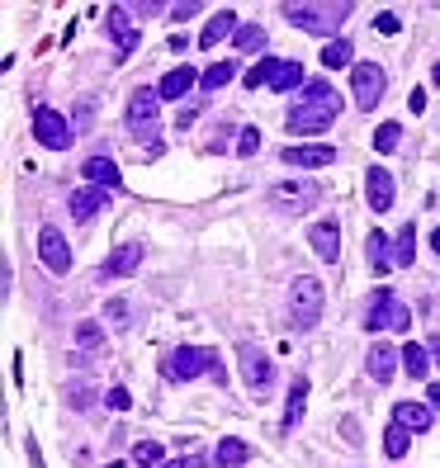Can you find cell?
Segmentation results:
<instances>
[{"label": "cell", "mask_w": 440, "mask_h": 468, "mask_svg": "<svg viewBox=\"0 0 440 468\" xmlns=\"http://www.w3.org/2000/svg\"><path fill=\"white\" fill-rule=\"evenodd\" d=\"M337 114H341V95L327 81H303L299 100L289 110V133H322L327 123H337Z\"/></svg>", "instance_id": "6da1fadb"}, {"label": "cell", "mask_w": 440, "mask_h": 468, "mask_svg": "<svg viewBox=\"0 0 440 468\" xmlns=\"http://www.w3.org/2000/svg\"><path fill=\"white\" fill-rule=\"evenodd\" d=\"M350 10V0H284V19L303 33H337Z\"/></svg>", "instance_id": "7a4b0ae2"}, {"label": "cell", "mask_w": 440, "mask_h": 468, "mask_svg": "<svg viewBox=\"0 0 440 468\" xmlns=\"http://www.w3.org/2000/svg\"><path fill=\"white\" fill-rule=\"evenodd\" d=\"M360 327H365V331H384V327L407 331V327H412V312H407V303H397L393 289H374L369 303H365V312H360Z\"/></svg>", "instance_id": "3957f363"}, {"label": "cell", "mask_w": 440, "mask_h": 468, "mask_svg": "<svg viewBox=\"0 0 440 468\" xmlns=\"http://www.w3.org/2000/svg\"><path fill=\"white\" fill-rule=\"evenodd\" d=\"M318 317H322V280L299 274L289 284V322L299 331H308V327H318Z\"/></svg>", "instance_id": "277c9868"}, {"label": "cell", "mask_w": 440, "mask_h": 468, "mask_svg": "<svg viewBox=\"0 0 440 468\" xmlns=\"http://www.w3.org/2000/svg\"><path fill=\"white\" fill-rule=\"evenodd\" d=\"M129 133L142 138L157 152V133H161V95L157 91H133V100H129Z\"/></svg>", "instance_id": "5b68a950"}, {"label": "cell", "mask_w": 440, "mask_h": 468, "mask_svg": "<svg viewBox=\"0 0 440 468\" xmlns=\"http://www.w3.org/2000/svg\"><path fill=\"white\" fill-rule=\"evenodd\" d=\"M33 138H38V147H48V152H67L76 128H72L67 114H57L53 104H38L33 110Z\"/></svg>", "instance_id": "8992f818"}, {"label": "cell", "mask_w": 440, "mask_h": 468, "mask_svg": "<svg viewBox=\"0 0 440 468\" xmlns=\"http://www.w3.org/2000/svg\"><path fill=\"white\" fill-rule=\"evenodd\" d=\"M270 204L293 218V213H308L312 204H322V189H318V180H284L270 189Z\"/></svg>", "instance_id": "52a82bcc"}, {"label": "cell", "mask_w": 440, "mask_h": 468, "mask_svg": "<svg viewBox=\"0 0 440 468\" xmlns=\"http://www.w3.org/2000/svg\"><path fill=\"white\" fill-rule=\"evenodd\" d=\"M204 369H214V355L199 350V346H180V350H171V355L161 359V374L171 378V383H190Z\"/></svg>", "instance_id": "ba28073f"}, {"label": "cell", "mask_w": 440, "mask_h": 468, "mask_svg": "<svg viewBox=\"0 0 440 468\" xmlns=\"http://www.w3.org/2000/svg\"><path fill=\"white\" fill-rule=\"evenodd\" d=\"M384 85H388V76H384V67H374V62H355L350 67V91H355L360 114H369L374 104L384 100Z\"/></svg>", "instance_id": "9c48e42d"}, {"label": "cell", "mask_w": 440, "mask_h": 468, "mask_svg": "<svg viewBox=\"0 0 440 468\" xmlns=\"http://www.w3.org/2000/svg\"><path fill=\"white\" fill-rule=\"evenodd\" d=\"M237 369H242L246 393H265L270 383H275V369H270V355H265V350H256V346H242V350H237Z\"/></svg>", "instance_id": "30bf717a"}, {"label": "cell", "mask_w": 440, "mask_h": 468, "mask_svg": "<svg viewBox=\"0 0 440 468\" xmlns=\"http://www.w3.org/2000/svg\"><path fill=\"white\" fill-rule=\"evenodd\" d=\"M38 261H43L48 274H67L72 270V246H67V237H62L57 227L38 232Z\"/></svg>", "instance_id": "8fae6325"}, {"label": "cell", "mask_w": 440, "mask_h": 468, "mask_svg": "<svg viewBox=\"0 0 440 468\" xmlns=\"http://www.w3.org/2000/svg\"><path fill=\"white\" fill-rule=\"evenodd\" d=\"M142 265V246L138 242H119L110 251V261L100 265V280H123V274H133Z\"/></svg>", "instance_id": "7c38bea8"}, {"label": "cell", "mask_w": 440, "mask_h": 468, "mask_svg": "<svg viewBox=\"0 0 440 468\" xmlns=\"http://www.w3.org/2000/svg\"><path fill=\"white\" fill-rule=\"evenodd\" d=\"M104 24H110V38L119 43L123 53L138 48V24H133V10L129 5H110V10H104Z\"/></svg>", "instance_id": "4fadbf2b"}, {"label": "cell", "mask_w": 440, "mask_h": 468, "mask_svg": "<svg viewBox=\"0 0 440 468\" xmlns=\"http://www.w3.org/2000/svg\"><path fill=\"white\" fill-rule=\"evenodd\" d=\"M365 189H369V208L374 213L393 208V176H388V166H369L365 170Z\"/></svg>", "instance_id": "5bb4252c"}, {"label": "cell", "mask_w": 440, "mask_h": 468, "mask_svg": "<svg viewBox=\"0 0 440 468\" xmlns=\"http://www.w3.org/2000/svg\"><path fill=\"white\" fill-rule=\"evenodd\" d=\"M67 204H72V218H76V223H91L95 213H104V204H110V189L86 185V189H76V195H72Z\"/></svg>", "instance_id": "9a60e30c"}, {"label": "cell", "mask_w": 440, "mask_h": 468, "mask_svg": "<svg viewBox=\"0 0 440 468\" xmlns=\"http://www.w3.org/2000/svg\"><path fill=\"white\" fill-rule=\"evenodd\" d=\"M284 166H303V170H318V166H331L337 152H331L327 142H312V147H284Z\"/></svg>", "instance_id": "2e32d148"}, {"label": "cell", "mask_w": 440, "mask_h": 468, "mask_svg": "<svg viewBox=\"0 0 440 468\" xmlns=\"http://www.w3.org/2000/svg\"><path fill=\"white\" fill-rule=\"evenodd\" d=\"M237 29H242V24H237V10H218L214 19H208V29L199 33V48H204V53H208V48H218V43H223V38H233Z\"/></svg>", "instance_id": "e0dca14e"}, {"label": "cell", "mask_w": 440, "mask_h": 468, "mask_svg": "<svg viewBox=\"0 0 440 468\" xmlns=\"http://www.w3.org/2000/svg\"><path fill=\"white\" fill-rule=\"evenodd\" d=\"M435 412L422 407V402H397L393 407V425H403V431H431Z\"/></svg>", "instance_id": "ac0fdd59"}, {"label": "cell", "mask_w": 440, "mask_h": 468, "mask_svg": "<svg viewBox=\"0 0 440 468\" xmlns=\"http://www.w3.org/2000/svg\"><path fill=\"white\" fill-rule=\"evenodd\" d=\"M365 369H369V378H374V383H388V378H393V369H397V350H393V346H384V340H379V346H369Z\"/></svg>", "instance_id": "d6986e66"}, {"label": "cell", "mask_w": 440, "mask_h": 468, "mask_svg": "<svg viewBox=\"0 0 440 468\" xmlns=\"http://www.w3.org/2000/svg\"><path fill=\"white\" fill-rule=\"evenodd\" d=\"M308 242H312V251H318L327 265L341 255V232H337V223H318V227L308 232Z\"/></svg>", "instance_id": "ffe728a7"}, {"label": "cell", "mask_w": 440, "mask_h": 468, "mask_svg": "<svg viewBox=\"0 0 440 468\" xmlns=\"http://www.w3.org/2000/svg\"><path fill=\"white\" fill-rule=\"evenodd\" d=\"M195 81H199V76H195V67H176V72H166V76H161L157 95H161V100H185Z\"/></svg>", "instance_id": "44dd1931"}, {"label": "cell", "mask_w": 440, "mask_h": 468, "mask_svg": "<svg viewBox=\"0 0 440 468\" xmlns=\"http://www.w3.org/2000/svg\"><path fill=\"white\" fill-rule=\"evenodd\" d=\"M86 185H100V189H119V166L110 157H86Z\"/></svg>", "instance_id": "7402d4cb"}, {"label": "cell", "mask_w": 440, "mask_h": 468, "mask_svg": "<svg viewBox=\"0 0 440 468\" xmlns=\"http://www.w3.org/2000/svg\"><path fill=\"white\" fill-rule=\"evenodd\" d=\"M303 412H308V378H293V388H289V407H284L280 431H293V425L303 421Z\"/></svg>", "instance_id": "603a6c76"}, {"label": "cell", "mask_w": 440, "mask_h": 468, "mask_svg": "<svg viewBox=\"0 0 440 468\" xmlns=\"http://www.w3.org/2000/svg\"><path fill=\"white\" fill-rule=\"evenodd\" d=\"M246 459H251V444H246V440H237V435L218 440V450H214V463H218V468H237V463H246Z\"/></svg>", "instance_id": "cb8c5ba5"}, {"label": "cell", "mask_w": 440, "mask_h": 468, "mask_svg": "<svg viewBox=\"0 0 440 468\" xmlns=\"http://www.w3.org/2000/svg\"><path fill=\"white\" fill-rule=\"evenodd\" d=\"M280 67H284L280 57H261L256 67L246 72V91H261V85H270V81H275V72H280Z\"/></svg>", "instance_id": "d4e9b609"}, {"label": "cell", "mask_w": 440, "mask_h": 468, "mask_svg": "<svg viewBox=\"0 0 440 468\" xmlns=\"http://www.w3.org/2000/svg\"><path fill=\"white\" fill-rule=\"evenodd\" d=\"M403 369H407L412 378H426V369H431V350H426V346H412V340H407V346H403Z\"/></svg>", "instance_id": "484cf974"}, {"label": "cell", "mask_w": 440, "mask_h": 468, "mask_svg": "<svg viewBox=\"0 0 440 468\" xmlns=\"http://www.w3.org/2000/svg\"><path fill=\"white\" fill-rule=\"evenodd\" d=\"M369 261H374V274H388L393 270V251H388L384 232H369Z\"/></svg>", "instance_id": "4316f807"}, {"label": "cell", "mask_w": 440, "mask_h": 468, "mask_svg": "<svg viewBox=\"0 0 440 468\" xmlns=\"http://www.w3.org/2000/svg\"><path fill=\"white\" fill-rule=\"evenodd\" d=\"M233 43H237V53H261V48H265V29H261V24H242V29L233 33Z\"/></svg>", "instance_id": "83f0119b"}, {"label": "cell", "mask_w": 440, "mask_h": 468, "mask_svg": "<svg viewBox=\"0 0 440 468\" xmlns=\"http://www.w3.org/2000/svg\"><path fill=\"white\" fill-rule=\"evenodd\" d=\"M350 53L355 48H350L346 38H331L327 48H322V67H350Z\"/></svg>", "instance_id": "f1b7e54d"}, {"label": "cell", "mask_w": 440, "mask_h": 468, "mask_svg": "<svg viewBox=\"0 0 440 468\" xmlns=\"http://www.w3.org/2000/svg\"><path fill=\"white\" fill-rule=\"evenodd\" d=\"M233 76H237V67H233V62H214V67H208V72L199 76V85H204V91H218V85H227Z\"/></svg>", "instance_id": "f546056e"}, {"label": "cell", "mask_w": 440, "mask_h": 468, "mask_svg": "<svg viewBox=\"0 0 440 468\" xmlns=\"http://www.w3.org/2000/svg\"><path fill=\"white\" fill-rule=\"evenodd\" d=\"M270 85H275V91H299V85H303V67H299V62H284Z\"/></svg>", "instance_id": "4dcf8cb0"}, {"label": "cell", "mask_w": 440, "mask_h": 468, "mask_svg": "<svg viewBox=\"0 0 440 468\" xmlns=\"http://www.w3.org/2000/svg\"><path fill=\"white\" fill-rule=\"evenodd\" d=\"M76 346H81V355L100 350V346H104V331H100L95 322H76Z\"/></svg>", "instance_id": "1f68e13d"}, {"label": "cell", "mask_w": 440, "mask_h": 468, "mask_svg": "<svg viewBox=\"0 0 440 468\" xmlns=\"http://www.w3.org/2000/svg\"><path fill=\"white\" fill-rule=\"evenodd\" d=\"M412 237H416V232H412V223L403 227V232H397V242H393V265H412Z\"/></svg>", "instance_id": "d6a6232c"}, {"label": "cell", "mask_w": 440, "mask_h": 468, "mask_svg": "<svg viewBox=\"0 0 440 468\" xmlns=\"http://www.w3.org/2000/svg\"><path fill=\"white\" fill-rule=\"evenodd\" d=\"M397 138H403V128H397V123H379V133H374V152H393Z\"/></svg>", "instance_id": "836d02e7"}, {"label": "cell", "mask_w": 440, "mask_h": 468, "mask_svg": "<svg viewBox=\"0 0 440 468\" xmlns=\"http://www.w3.org/2000/svg\"><path fill=\"white\" fill-rule=\"evenodd\" d=\"M129 312H133L129 298H110V303H104V317H110L114 327H129Z\"/></svg>", "instance_id": "e575fe53"}, {"label": "cell", "mask_w": 440, "mask_h": 468, "mask_svg": "<svg viewBox=\"0 0 440 468\" xmlns=\"http://www.w3.org/2000/svg\"><path fill=\"white\" fill-rule=\"evenodd\" d=\"M384 450H388V459H403L407 454V431H403V425H393V431H388Z\"/></svg>", "instance_id": "d590c367"}, {"label": "cell", "mask_w": 440, "mask_h": 468, "mask_svg": "<svg viewBox=\"0 0 440 468\" xmlns=\"http://www.w3.org/2000/svg\"><path fill=\"white\" fill-rule=\"evenodd\" d=\"M133 459H138V463H161L166 454H161V444H157V440H142L138 450H133Z\"/></svg>", "instance_id": "8d00e7d4"}, {"label": "cell", "mask_w": 440, "mask_h": 468, "mask_svg": "<svg viewBox=\"0 0 440 468\" xmlns=\"http://www.w3.org/2000/svg\"><path fill=\"white\" fill-rule=\"evenodd\" d=\"M237 152H242V157H256V152H261V133H256V128H242Z\"/></svg>", "instance_id": "74e56055"}, {"label": "cell", "mask_w": 440, "mask_h": 468, "mask_svg": "<svg viewBox=\"0 0 440 468\" xmlns=\"http://www.w3.org/2000/svg\"><path fill=\"white\" fill-rule=\"evenodd\" d=\"M104 407H114V412H129V407H133L129 388H110V393H104Z\"/></svg>", "instance_id": "f35d334b"}, {"label": "cell", "mask_w": 440, "mask_h": 468, "mask_svg": "<svg viewBox=\"0 0 440 468\" xmlns=\"http://www.w3.org/2000/svg\"><path fill=\"white\" fill-rule=\"evenodd\" d=\"M91 114H95V100H81V104H76V114H72V128H76V133H86Z\"/></svg>", "instance_id": "ab89813d"}, {"label": "cell", "mask_w": 440, "mask_h": 468, "mask_svg": "<svg viewBox=\"0 0 440 468\" xmlns=\"http://www.w3.org/2000/svg\"><path fill=\"white\" fill-rule=\"evenodd\" d=\"M208 459L204 454H185V459H171V463H161V468H204Z\"/></svg>", "instance_id": "60d3db41"}, {"label": "cell", "mask_w": 440, "mask_h": 468, "mask_svg": "<svg viewBox=\"0 0 440 468\" xmlns=\"http://www.w3.org/2000/svg\"><path fill=\"white\" fill-rule=\"evenodd\" d=\"M374 29H379V33H397V19H393V14H379V19H374Z\"/></svg>", "instance_id": "b9f144b4"}, {"label": "cell", "mask_w": 440, "mask_h": 468, "mask_svg": "<svg viewBox=\"0 0 440 468\" xmlns=\"http://www.w3.org/2000/svg\"><path fill=\"white\" fill-rule=\"evenodd\" d=\"M341 435H346V444H360V431H355V421H350V416L341 421Z\"/></svg>", "instance_id": "7bdbcfd3"}, {"label": "cell", "mask_w": 440, "mask_h": 468, "mask_svg": "<svg viewBox=\"0 0 440 468\" xmlns=\"http://www.w3.org/2000/svg\"><path fill=\"white\" fill-rule=\"evenodd\" d=\"M190 14H199L195 0H190V5H171V19H190Z\"/></svg>", "instance_id": "ee69618b"}, {"label": "cell", "mask_w": 440, "mask_h": 468, "mask_svg": "<svg viewBox=\"0 0 440 468\" xmlns=\"http://www.w3.org/2000/svg\"><path fill=\"white\" fill-rule=\"evenodd\" d=\"M407 104H412V114H422V110H426V91H412Z\"/></svg>", "instance_id": "f6af8a7d"}, {"label": "cell", "mask_w": 440, "mask_h": 468, "mask_svg": "<svg viewBox=\"0 0 440 468\" xmlns=\"http://www.w3.org/2000/svg\"><path fill=\"white\" fill-rule=\"evenodd\" d=\"M426 407H431V412H440V383L431 388V402H426Z\"/></svg>", "instance_id": "bcb514c9"}, {"label": "cell", "mask_w": 440, "mask_h": 468, "mask_svg": "<svg viewBox=\"0 0 440 468\" xmlns=\"http://www.w3.org/2000/svg\"><path fill=\"white\" fill-rule=\"evenodd\" d=\"M431 355H435V365H440V336H431V346H426Z\"/></svg>", "instance_id": "7dc6e473"}, {"label": "cell", "mask_w": 440, "mask_h": 468, "mask_svg": "<svg viewBox=\"0 0 440 468\" xmlns=\"http://www.w3.org/2000/svg\"><path fill=\"white\" fill-rule=\"evenodd\" d=\"M431 251H435V255H440V227H435V232H431Z\"/></svg>", "instance_id": "c3c4849f"}, {"label": "cell", "mask_w": 440, "mask_h": 468, "mask_svg": "<svg viewBox=\"0 0 440 468\" xmlns=\"http://www.w3.org/2000/svg\"><path fill=\"white\" fill-rule=\"evenodd\" d=\"M435 85H440V62H435Z\"/></svg>", "instance_id": "681fc988"}]
</instances>
